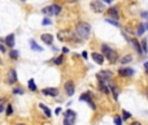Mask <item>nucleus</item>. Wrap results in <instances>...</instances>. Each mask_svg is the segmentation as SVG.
Masks as SVG:
<instances>
[{
	"instance_id": "47",
	"label": "nucleus",
	"mask_w": 148,
	"mask_h": 125,
	"mask_svg": "<svg viewBox=\"0 0 148 125\" xmlns=\"http://www.w3.org/2000/svg\"><path fill=\"white\" fill-rule=\"evenodd\" d=\"M21 1H26V0H21Z\"/></svg>"
},
{
	"instance_id": "27",
	"label": "nucleus",
	"mask_w": 148,
	"mask_h": 125,
	"mask_svg": "<svg viewBox=\"0 0 148 125\" xmlns=\"http://www.w3.org/2000/svg\"><path fill=\"white\" fill-rule=\"evenodd\" d=\"M13 94H14V95H22V94H23V89L22 87H14V89H13Z\"/></svg>"
},
{
	"instance_id": "45",
	"label": "nucleus",
	"mask_w": 148,
	"mask_h": 125,
	"mask_svg": "<svg viewBox=\"0 0 148 125\" xmlns=\"http://www.w3.org/2000/svg\"><path fill=\"white\" fill-rule=\"evenodd\" d=\"M3 102H4V99H0V104H1V103H3Z\"/></svg>"
},
{
	"instance_id": "18",
	"label": "nucleus",
	"mask_w": 148,
	"mask_h": 125,
	"mask_svg": "<svg viewBox=\"0 0 148 125\" xmlns=\"http://www.w3.org/2000/svg\"><path fill=\"white\" fill-rule=\"evenodd\" d=\"M65 119H69V120H72V121H75V112L74 111H72V109H68L66 112H65Z\"/></svg>"
},
{
	"instance_id": "25",
	"label": "nucleus",
	"mask_w": 148,
	"mask_h": 125,
	"mask_svg": "<svg viewBox=\"0 0 148 125\" xmlns=\"http://www.w3.org/2000/svg\"><path fill=\"white\" fill-rule=\"evenodd\" d=\"M52 10H53V14H60L61 12V7L57 4H52Z\"/></svg>"
},
{
	"instance_id": "34",
	"label": "nucleus",
	"mask_w": 148,
	"mask_h": 125,
	"mask_svg": "<svg viewBox=\"0 0 148 125\" xmlns=\"http://www.w3.org/2000/svg\"><path fill=\"white\" fill-rule=\"evenodd\" d=\"M12 112H13L12 104H8V107H7V115H8V116H9V115H12Z\"/></svg>"
},
{
	"instance_id": "16",
	"label": "nucleus",
	"mask_w": 148,
	"mask_h": 125,
	"mask_svg": "<svg viewBox=\"0 0 148 125\" xmlns=\"http://www.w3.org/2000/svg\"><path fill=\"white\" fill-rule=\"evenodd\" d=\"M29 44H30V48L33 49V51H36V52H42V51H43V48H42L39 44H36V42L34 41V39H30V41H29Z\"/></svg>"
},
{
	"instance_id": "21",
	"label": "nucleus",
	"mask_w": 148,
	"mask_h": 125,
	"mask_svg": "<svg viewBox=\"0 0 148 125\" xmlns=\"http://www.w3.org/2000/svg\"><path fill=\"white\" fill-rule=\"evenodd\" d=\"M109 89H110V91H112V94H113V98L116 99H118V90L116 89V86L114 85H112V83H109Z\"/></svg>"
},
{
	"instance_id": "28",
	"label": "nucleus",
	"mask_w": 148,
	"mask_h": 125,
	"mask_svg": "<svg viewBox=\"0 0 148 125\" xmlns=\"http://www.w3.org/2000/svg\"><path fill=\"white\" fill-rule=\"evenodd\" d=\"M142 49H143V54H147L148 48H147V39H143L142 41Z\"/></svg>"
},
{
	"instance_id": "2",
	"label": "nucleus",
	"mask_w": 148,
	"mask_h": 125,
	"mask_svg": "<svg viewBox=\"0 0 148 125\" xmlns=\"http://www.w3.org/2000/svg\"><path fill=\"white\" fill-rule=\"evenodd\" d=\"M101 54L108 59V61L110 62V64H116L117 60H118V54H117L113 48L106 46V44H101Z\"/></svg>"
},
{
	"instance_id": "39",
	"label": "nucleus",
	"mask_w": 148,
	"mask_h": 125,
	"mask_svg": "<svg viewBox=\"0 0 148 125\" xmlns=\"http://www.w3.org/2000/svg\"><path fill=\"white\" fill-rule=\"evenodd\" d=\"M0 52H3V54L5 52V47L3 46V44H0Z\"/></svg>"
},
{
	"instance_id": "5",
	"label": "nucleus",
	"mask_w": 148,
	"mask_h": 125,
	"mask_svg": "<svg viewBox=\"0 0 148 125\" xmlns=\"http://www.w3.org/2000/svg\"><path fill=\"white\" fill-rule=\"evenodd\" d=\"M98 78L99 81H104V82H109L112 78V73L109 70H101L98 73Z\"/></svg>"
},
{
	"instance_id": "31",
	"label": "nucleus",
	"mask_w": 148,
	"mask_h": 125,
	"mask_svg": "<svg viewBox=\"0 0 148 125\" xmlns=\"http://www.w3.org/2000/svg\"><path fill=\"white\" fill-rule=\"evenodd\" d=\"M122 115H123V117H122V120H127V119H130L131 117V113L130 112H127V111H122Z\"/></svg>"
},
{
	"instance_id": "46",
	"label": "nucleus",
	"mask_w": 148,
	"mask_h": 125,
	"mask_svg": "<svg viewBox=\"0 0 148 125\" xmlns=\"http://www.w3.org/2000/svg\"><path fill=\"white\" fill-rule=\"evenodd\" d=\"M16 125H26V124H22V122H20V124H16Z\"/></svg>"
},
{
	"instance_id": "43",
	"label": "nucleus",
	"mask_w": 148,
	"mask_h": 125,
	"mask_svg": "<svg viewBox=\"0 0 148 125\" xmlns=\"http://www.w3.org/2000/svg\"><path fill=\"white\" fill-rule=\"evenodd\" d=\"M4 111V107H3V104H0V112Z\"/></svg>"
},
{
	"instance_id": "30",
	"label": "nucleus",
	"mask_w": 148,
	"mask_h": 125,
	"mask_svg": "<svg viewBox=\"0 0 148 125\" xmlns=\"http://www.w3.org/2000/svg\"><path fill=\"white\" fill-rule=\"evenodd\" d=\"M62 61H64V56H59V57H56V59H55V64H56V65H61Z\"/></svg>"
},
{
	"instance_id": "38",
	"label": "nucleus",
	"mask_w": 148,
	"mask_h": 125,
	"mask_svg": "<svg viewBox=\"0 0 148 125\" xmlns=\"http://www.w3.org/2000/svg\"><path fill=\"white\" fill-rule=\"evenodd\" d=\"M60 112H61V108H60V107H57V108L55 109V113H56V115H59Z\"/></svg>"
},
{
	"instance_id": "29",
	"label": "nucleus",
	"mask_w": 148,
	"mask_h": 125,
	"mask_svg": "<svg viewBox=\"0 0 148 125\" xmlns=\"http://www.w3.org/2000/svg\"><path fill=\"white\" fill-rule=\"evenodd\" d=\"M9 56L12 57L13 60H16V59H18V51H16V49H12V51L9 52Z\"/></svg>"
},
{
	"instance_id": "26",
	"label": "nucleus",
	"mask_w": 148,
	"mask_h": 125,
	"mask_svg": "<svg viewBox=\"0 0 148 125\" xmlns=\"http://www.w3.org/2000/svg\"><path fill=\"white\" fill-rule=\"evenodd\" d=\"M105 21L108 23H112V25H114V26H117V27H119V22L118 21H116V20H113V18H105Z\"/></svg>"
},
{
	"instance_id": "17",
	"label": "nucleus",
	"mask_w": 148,
	"mask_h": 125,
	"mask_svg": "<svg viewBox=\"0 0 148 125\" xmlns=\"http://www.w3.org/2000/svg\"><path fill=\"white\" fill-rule=\"evenodd\" d=\"M106 85H109V83L104 82V81H99V89H100L104 94H109V89H108Z\"/></svg>"
},
{
	"instance_id": "4",
	"label": "nucleus",
	"mask_w": 148,
	"mask_h": 125,
	"mask_svg": "<svg viewBox=\"0 0 148 125\" xmlns=\"http://www.w3.org/2000/svg\"><path fill=\"white\" fill-rule=\"evenodd\" d=\"M57 38L60 39V41H62V42H65V41H70V38H73L75 41V36L73 35L70 31H59L57 33Z\"/></svg>"
},
{
	"instance_id": "40",
	"label": "nucleus",
	"mask_w": 148,
	"mask_h": 125,
	"mask_svg": "<svg viewBox=\"0 0 148 125\" xmlns=\"http://www.w3.org/2000/svg\"><path fill=\"white\" fill-rule=\"evenodd\" d=\"M130 125H142V122H139V121H132Z\"/></svg>"
},
{
	"instance_id": "33",
	"label": "nucleus",
	"mask_w": 148,
	"mask_h": 125,
	"mask_svg": "<svg viewBox=\"0 0 148 125\" xmlns=\"http://www.w3.org/2000/svg\"><path fill=\"white\" fill-rule=\"evenodd\" d=\"M114 124L116 125H122V119L119 116H116L114 117Z\"/></svg>"
},
{
	"instance_id": "14",
	"label": "nucleus",
	"mask_w": 148,
	"mask_h": 125,
	"mask_svg": "<svg viewBox=\"0 0 148 125\" xmlns=\"http://www.w3.org/2000/svg\"><path fill=\"white\" fill-rule=\"evenodd\" d=\"M40 39H42V41H43L46 44H52V42H53V35H52V34H48V33L42 34V35H40Z\"/></svg>"
},
{
	"instance_id": "20",
	"label": "nucleus",
	"mask_w": 148,
	"mask_h": 125,
	"mask_svg": "<svg viewBox=\"0 0 148 125\" xmlns=\"http://www.w3.org/2000/svg\"><path fill=\"white\" fill-rule=\"evenodd\" d=\"M131 61H132L131 55H125V56H122L121 59H119V62H121V64H127V62H131Z\"/></svg>"
},
{
	"instance_id": "11",
	"label": "nucleus",
	"mask_w": 148,
	"mask_h": 125,
	"mask_svg": "<svg viewBox=\"0 0 148 125\" xmlns=\"http://www.w3.org/2000/svg\"><path fill=\"white\" fill-rule=\"evenodd\" d=\"M129 42H130V43H131V44H132V47H134V48H135V51H136V52H138V54H139V55H143L142 44H140V43H139V42H138V41H136V39H135V38H131V39H129Z\"/></svg>"
},
{
	"instance_id": "8",
	"label": "nucleus",
	"mask_w": 148,
	"mask_h": 125,
	"mask_svg": "<svg viewBox=\"0 0 148 125\" xmlns=\"http://www.w3.org/2000/svg\"><path fill=\"white\" fill-rule=\"evenodd\" d=\"M79 100L87 102V103H88V106H90L92 109H95V108H96V106H95V103H93V100H92V99H91V94H88V93L82 94V95L79 96Z\"/></svg>"
},
{
	"instance_id": "3",
	"label": "nucleus",
	"mask_w": 148,
	"mask_h": 125,
	"mask_svg": "<svg viewBox=\"0 0 148 125\" xmlns=\"http://www.w3.org/2000/svg\"><path fill=\"white\" fill-rule=\"evenodd\" d=\"M90 7H91V10H93L95 13H103L104 10H105V7H104L103 1H100V0H93V1H91Z\"/></svg>"
},
{
	"instance_id": "13",
	"label": "nucleus",
	"mask_w": 148,
	"mask_h": 125,
	"mask_svg": "<svg viewBox=\"0 0 148 125\" xmlns=\"http://www.w3.org/2000/svg\"><path fill=\"white\" fill-rule=\"evenodd\" d=\"M109 16H110V18H113V20L118 21L119 18V12H118V8L117 7H113V8H109Z\"/></svg>"
},
{
	"instance_id": "12",
	"label": "nucleus",
	"mask_w": 148,
	"mask_h": 125,
	"mask_svg": "<svg viewBox=\"0 0 148 125\" xmlns=\"http://www.w3.org/2000/svg\"><path fill=\"white\" fill-rule=\"evenodd\" d=\"M91 57L93 59V61L96 62V64H103L104 62V55L103 54H98V52H92L91 54Z\"/></svg>"
},
{
	"instance_id": "35",
	"label": "nucleus",
	"mask_w": 148,
	"mask_h": 125,
	"mask_svg": "<svg viewBox=\"0 0 148 125\" xmlns=\"http://www.w3.org/2000/svg\"><path fill=\"white\" fill-rule=\"evenodd\" d=\"M73 124H74V121H72L69 119H64V125H73Z\"/></svg>"
},
{
	"instance_id": "44",
	"label": "nucleus",
	"mask_w": 148,
	"mask_h": 125,
	"mask_svg": "<svg viewBox=\"0 0 148 125\" xmlns=\"http://www.w3.org/2000/svg\"><path fill=\"white\" fill-rule=\"evenodd\" d=\"M144 67H145V68H147V69H148V61H147V62H145V64H144Z\"/></svg>"
},
{
	"instance_id": "10",
	"label": "nucleus",
	"mask_w": 148,
	"mask_h": 125,
	"mask_svg": "<svg viewBox=\"0 0 148 125\" xmlns=\"http://www.w3.org/2000/svg\"><path fill=\"white\" fill-rule=\"evenodd\" d=\"M65 91H66V94L69 96H72L73 94H74L75 86H74V83H73V81H68V82L65 83Z\"/></svg>"
},
{
	"instance_id": "24",
	"label": "nucleus",
	"mask_w": 148,
	"mask_h": 125,
	"mask_svg": "<svg viewBox=\"0 0 148 125\" xmlns=\"http://www.w3.org/2000/svg\"><path fill=\"white\" fill-rule=\"evenodd\" d=\"M42 12H43L44 14H47V16H51V14H53V10H52V5H49V7L43 8V10H42Z\"/></svg>"
},
{
	"instance_id": "22",
	"label": "nucleus",
	"mask_w": 148,
	"mask_h": 125,
	"mask_svg": "<svg viewBox=\"0 0 148 125\" xmlns=\"http://www.w3.org/2000/svg\"><path fill=\"white\" fill-rule=\"evenodd\" d=\"M27 86H29V90H31V91H36V85H35V82H34L33 78H30V80H29Z\"/></svg>"
},
{
	"instance_id": "32",
	"label": "nucleus",
	"mask_w": 148,
	"mask_h": 125,
	"mask_svg": "<svg viewBox=\"0 0 148 125\" xmlns=\"http://www.w3.org/2000/svg\"><path fill=\"white\" fill-rule=\"evenodd\" d=\"M51 23H52V21L49 20L48 17H46V18L43 20V22H42V25H43V26H48V25H51Z\"/></svg>"
},
{
	"instance_id": "9",
	"label": "nucleus",
	"mask_w": 148,
	"mask_h": 125,
	"mask_svg": "<svg viewBox=\"0 0 148 125\" xmlns=\"http://www.w3.org/2000/svg\"><path fill=\"white\" fill-rule=\"evenodd\" d=\"M42 94L48 95V96H57L59 90H57L56 87H46V89H43V90H42Z\"/></svg>"
},
{
	"instance_id": "7",
	"label": "nucleus",
	"mask_w": 148,
	"mask_h": 125,
	"mask_svg": "<svg viewBox=\"0 0 148 125\" xmlns=\"http://www.w3.org/2000/svg\"><path fill=\"white\" fill-rule=\"evenodd\" d=\"M134 73L135 70L132 68H119L118 69V74L121 77H131V76H134Z\"/></svg>"
},
{
	"instance_id": "1",
	"label": "nucleus",
	"mask_w": 148,
	"mask_h": 125,
	"mask_svg": "<svg viewBox=\"0 0 148 125\" xmlns=\"http://www.w3.org/2000/svg\"><path fill=\"white\" fill-rule=\"evenodd\" d=\"M75 34L79 39H88L91 34V26L87 22H78L75 26Z\"/></svg>"
},
{
	"instance_id": "19",
	"label": "nucleus",
	"mask_w": 148,
	"mask_h": 125,
	"mask_svg": "<svg viewBox=\"0 0 148 125\" xmlns=\"http://www.w3.org/2000/svg\"><path fill=\"white\" fill-rule=\"evenodd\" d=\"M39 108H40V109H43L44 115H46L47 117H51V116H52V112H51V109H49L48 107H46V106H44V104L39 103Z\"/></svg>"
},
{
	"instance_id": "42",
	"label": "nucleus",
	"mask_w": 148,
	"mask_h": 125,
	"mask_svg": "<svg viewBox=\"0 0 148 125\" xmlns=\"http://www.w3.org/2000/svg\"><path fill=\"white\" fill-rule=\"evenodd\" d=\"M82 56H83V59H87V52H83V54H82Z\"/></svg>"
},
{
	"instance_id": "41",
	"label": "nucleus",
	"mask_w": 148,
	"mask_h": 125,
	"mask_svg": "<svg viewBox=\"0 0 148 125\" xmlns=\"http://www.w3.org/2000/svg\"><path fill=\"white\" fill-rule=\"evenodd\" d=\"M101 1L106 3V4H110V3H113V1H114V0H101Z\"/></svg>"
},
{
	"instance_id": "37",
	"label": "nucleus",
	"mask_w": 148,
	"mask_h": 125,
	"mask_svg": "<svg viewBox=\"0 0 148 125\" xmlns=\"http://www.w3.org/2000/svg\"><path fill=\"white\" fill-rule=\"evenodd\" d=\"M62 52H64V54H68V52H69V48H68V47H62Z\"/></svg>"
},
{
	"instance_id": "6",
	"label": "nucleus",
	"mask_w": 148,
	"mask_h": 125,
	"mask_svg": "<svg viewBox=\"0 0 148 125\" xmlns=\"http://www.w3.org/2000/svg\"><path fill=\"white\" fill-rule=\"evenodd\" d=\"M17 82V73H16L14 69H10L9 72L7 73V83L9 85H13V83Z\"/></svg>"
},
{
	"instance_id": "15",
	"label": "nucleus",
	"mask_w": 148,
	"mask_h": 125,
	"mask_svg": "<svg viewBox=\"0 0 148 125\" xmlns=\"http://www.w3.org/2000/svg\"><path fill=\"white\" fill-rule=\"evenodd\" d=\"M5 44H7L9 48H13L14 47V34H9L5 38Z\"/></svg>"
},
{
	"instance_id": "23",
	"label": "nucleus",
	"mask_w": 148,
	"mask_h": 125,
	"mask_svg": "<svg viewBox=\"0 0 148 125\" xmlns=\"http://www.w3.org/2000/svg\"><path fill=\"white\" fill-rule=\"evenodd\" d=\"M147 30V29H145V26H144V23H139V26H138V31H136V34L138 35H143V34H144V31Z\"/></svg>"
},
{
	"instance_id": "36",
	"label": "nucleus",
	"mask_w": 148,
	"mask_h": 125,
	"mask_svg": "<svg viewBox=\"0 0 148 125\" xmlns=\"http://www.w3.org/2000/svg\"><path fill=\"white\" fill-rule=\"evenodd\" d=\"M142 17L144 20H147V22H148V12H142Z\"/></svg>"
}]
</instances>
